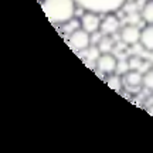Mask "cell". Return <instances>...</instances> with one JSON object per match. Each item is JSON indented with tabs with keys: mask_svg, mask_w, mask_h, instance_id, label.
<instances>
[{
	"mask_svg": "<svg viewBox=\"0 0 153 153\" xmlns=\"http://www.w3.org/2000/svg\"><path fill=\"white\" fill-rule=\"evenodd\" d=\"M75 0H41L45 16L53 24H67L75 16L76 10Z\"/></svg>",
	"mask_w": 153,
	"mask_h": 153,
	"instance_id": "cell-1",
	"label": "cell"
},
{
	"mask_svg": "<svg viewBox=\"0 0 153 153\" xmlns=\"http://www.w3.org/2000/svg\"><path fill=\"white\" fill-rule=\"evenodd\" d=\"M75 1L82 10L95 11L104 16L108 13H116L120 10L128 0H75Z\"/></svg>",
	"mask_w": 153,
	"mask_h": 153,
	"instance_id": "cell-2",
	"label": "cell"
},
{
	"mask_svg": "<svg viewBox=\"0 0 153 153\" xmlns=\"http://www.w3.org/2000/svg\"><path fill=\"white\" fill-rule=\"evenodd\" d=\"M95 68L99 74H104L105 76L114 74L118 70V58L112 53H101L95 60Z\"/></svg>",
	"mask_w": 153,
	"mask_h": 153,
	"instance_id": "cell-3",
	"label": "cell"
},
{
	"mask_svg": "<svg viewBox=\"0 0 153 153\" xmlns=\"http://www.w3.org/2000/svg\"><path fill=\"white\" fill-rule=\"evenodd\" d=\"M91 36L84 28H74L71 34L68 36V43L75 51H85L88 47H91Z\"/></svg>",
	"mask_w": 153,
	"mask_h": 153,
	"instance_id": "cell-4",
	"label": "cell"
},
{
	"mask_svg": "<svg viewBox=\"0 0 153 153\" xmlns=\"http://www.w3.org/2000/svg\"><path fill=\"white\" fill-rule=\"evenodd\" d=\"M102 14L95 13V11L84 10V13L79 17V27L84 28L89 34L99 33V26H101V19Z\"/></svg>",
	"mask_w": 153,
	"mask_h": 153,
	"instance_id": "cell-5",
	"label": "cell"
},
{
	"mask_svg": "<svg viewBox=\"0 0 153 153\" xmlns=\"http://www.w3.org/2000/svg\"><path fill=\"white\" fill-rule=\"evenodd\" d=\"M140 28L137 27V24L133 23H126L125 26H122L119 30L120 41L126 45H133L140 41Z\"/></svg>",
	"mask_w": 153,
	"mask_h": 153,
	"instance_id": "cell-6",
	"label": "cell"
},
{
	"mask_svg": "<svg viewBox=\"0 0 153 153\" xmlns=\"http://www.w3.org/2000/svg\"><path fill=\"white\" fill-rule=\"evenodd\" d=\"M120 30V20L116 16V13H108L104 14L101 19V26H99V33L104 36H114Z\"/></svg>",
	"mask_w": 153,
	"mask_h": 153,
	"instance_id": "cell-7",
	"label": "cell"
},
{
	"mask_svg": "<svg viewBox=\"0 0 153 153\" xmlns=\"http://www.w3.org/2000/svg\"><path fill=\"white\" fill-rule=\"evenodd\" d=\"M122 81L128 89H139L143 87V74L139 70H128L122 74Z\"/></svg>",
	"mask_w": 153,
	"mask_h": 153,
	"instance_id": "cell-8",
	"label": "cell"
},
{
	"mask_svg": "<svg viewBox=\"0 0 153 153\" xmlns=\"http://www.w3.org/2000/svg\"><path fill=\"white\" fill-rule=\"evenodd\" d=\"M140 45L146 51L153 53V24H146L140 31Z\"/></svg>",
	"mask_w": 153,
	"mask_h": 153,
	"instance_id": "cell-9",
	"label": "cell"
},
{
	"mask_svg": "<svg viewBox=\"0 0 153 153\" xmlns=\"http://www.w3.org/2000/svg\"><path fill=\"white\" fill-rule=\"evenodd\" d=\"M114 45H115V43H114L112 36H104V34L99 36V40H98V43H97V47H98L99 53H112Z\"/></svg>",
	"mask_w": 153,
	"mask_h": 153,
	"instance_id": "cell-10",
	"label": "cell"
},
{
	"mask_svg": "<svg viewBox=\"0 0 153 153\" xmlns=\"http://www.w3.org/2000/svg\"><path fill=\"white\" fill-rule=\"evenodd\" d=\"M140 17H142L146 24H153V0H148L142 7L140 11Z\"/></svg>",
	"mask_w": 153,
	"mask_h": 153,
	"instance_id": "cell-11",
	"label": "cell"
},
{
	"mask_svg": "<svg viewBox=\"0 0 153 153\" xmlns=\"http://www.w3.org/2000/svg\"><path fill=\"white\" fill-rule=\"evenodd\" d=\"M106 84L109 85V88L115 89V91H120L123 88V81H122V75H118L116 72L106 75Z\"/></svg>",
	"mask_w": 153,
	"mask_h": 153,
	"instance_id": "cell-12",
	"label": "cell"
},
{
	"mask_svg": "<svg viewBox=\"0 0 153 153\" xmlns=\"http://www.w3.org/2000/svg\"><path fill=\"white\" fill-rule=\"evenodd\" d=\"M143 64V60L139 55H131L128 60H126V67L128 70H139Z\"/></svg>",
	"mask_w": 153,
	"mask_h": 153,
	"instance_id": "cell-13",
	"label": "cell"
},
{
	"mask_svg": "<svg viewBox=\"0 0 153 153\" xmlns=\"http://www.w3.org/2000/svg\"><path fill=\"white\" fill-rule=\"evenodd\" d=\"M143 87L149 91H153V67L143 72Z\"/></svg>",
	"mask_w": 153,
	"mask_h": 153,
	"instance_id": "cell-14",
	"label": "cell"
}]
</instances>
